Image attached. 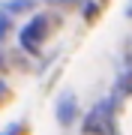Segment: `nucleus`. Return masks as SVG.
<instances>
[{"instance_id":"obj_1","label":"nucleus","mask_w":132,"mask_h":135,"mask_svg":"<svg viewBox=\"0 0 132 135\" xmlns=\"http://www.w3.org/2000/svg\"><path fill=\"white\" fill-rule=\"evenodd\" d=\"M57 15L51 12H33L30 18L24 21V24L18 27V33H15V39H18V51L27 54V57H42V45L45 39L51 36V27L57 24Z\"/></svg>"},{"instance_id":"obj_2","label":"nucleus","mask_w":132,"mask_h":135,"mask_svg":"<svg viewBox=\"0 0 132 135\" xmlns=\"http://www.w3.org/2000/svg\"><path fill=\"white\" fill-rule=\"evenodd\" d=\"M114 105H117V96H108L102 102H96L87 117H84L81 132L84 135H114Z\"/></svg>"},{"instance_id":"obj_3","label":"nucleus","mask_w":132,"mask_h":135,"mask_svg":"<svg viewBox=\"0 0 132 135\" xmlns=\"http://www.w3.org/2000/svg\"><path fill=\"white\" fill-rule=\"evenodd\" d=\"M54 117H57L60 126H72L78 120V99H75V93H60L57 96V105H54Z\"/></svg>"},{"instance_id":"obj_4","label":"nucleus","mask_w":132,"mask_h":135,"mask_svg":"<svg viewBox=\"0 0 132 135\" xmlns=\"http://www.w3.org/2000/svg\"><path fill=\"white\" fill-rule=\"evenodd\" d=\"M111 96H117V99H129L132 96V66H126L123 72H117L114 87H111Z\"/></svg>"},{"instance_id":"obj_5","label":"nucleus","mask_w":132,"mask_h":135,"mask_svg":"<svg viewBox=\"0 0 132 135\" xmlns=\"http://www.w3.org/2000/svg\"><path fill=\"white\" fill-rule=\"evenodd\" d=\"M78 9H81V18L87 21V24H93V21L102 15V0H84Z\"/></svg>"},{"instance_id":"obj_6","label":"nucleus","mask_w":132,"mask_h":135,"mask_svg":"<svg viewBox=\"0 0 132 135\" xmlns=\"http://www.w3.org/2000/svg\"><path fill=\"white\" fill-rule=\"evenodd\" d=\"M12 30H15V15L6 6H0V42H6Z\"/></svg>"},{"instance_id":"obj_7","label":"nucleus","mask_w":132,"mask_h":135,"mask_svg":"<svg viewBox=\"0 0 132 135\" xmlns=\"http://www.w3.org/2000/svg\"><path fill=\"white\" fill-rule=\"evenodd\" d=\"M6 9H9L12 15H27L36 9V0H9L6 3Z\"/></svg>"},{"instance_id":"obj_8","label":"nucleus","mask_w":132,"mask_h":135,"mask_svg":"<svg viewBox=\"0 0 132 135\" xmlns=\"http://www.w3.org/2000/svg\"><path fill=\"white\" fill-rule=\"evenodd\" d=\"M24 132H27V123H9L0 135H24Z\"/></svg>"},{"instance_id":"obj_9","label":"nucleus","mask_w":132,"mask_h":135,"mask_svg":"<svg viewBox=\"0 0 132 135\" xmlns=\"http://www.w3.org/2000/svg\"><path fill=\"white\" fill-rule=\"evenodd\" d=\"M6 63H9V54H6L3 48H0V75L6 72Z\"/></svg>"},{"instance_id":"obj_10","label":"nucleus","mask_w":132,"mask_h":135,"mask_svg":"<svg viewBox=\"0 0 132 135\" xmlns=\"http://www.w3.org/2000/svg\"><path fill=\"white\" fill-rule=\"evenodd\" d=\"M126 15H129V18H132V3H129V9H126Z\"/></svg>"},{"instance_id":"obj_11","label":"nucleus","mask_w":132,"mask_h":135,"mask_svg":"<svg viewBox=\"0 0 132 135\" xmlns=\"http://www.w3.org/2000/svg\"><path fill=\"white\" fill-rule=\"evenodd\" d=\"M102 3H105V0H102Z\"/></svg>"}]
</instances>
